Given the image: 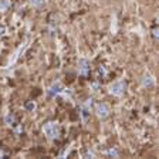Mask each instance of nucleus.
<instances>
[{
	"label": "nucleus",
	"instance_id": "obj_9",
	"mask_svg": "<svg viewBox=\"0 0 159 159\" xmlns=\"http://www.w3.org/2000/svg\"><path fill=\"white\" fill-rule=\"evenodd\" d=\"M6 121H7V122H10V124L13 125V122H14V118H13V116H10V115H9V116L6 118Z\"/></svg>",
	"mask_w": 159,
	"mask_h": 159
},
{
	"label": "nucleus",
	"instance_id": "obj_2",
	"mask_svg": "<svg viewBox=\"0 0 159 159\" xmlns=\"http://www.w3.org/2000/svg\"><path fill=\"white\" fill-rule=\"evenodd\" d=\"M125 82H122V81H116V82H114V84L110 87L111 92L114 94V95H121V94L125 91Z\"/></svg>",
	"mask_w": 159,
	"mask_h": 159
},
{
	"label": "nucleus",
	"instance_id": "obj_11",
	"mask_svg": "<svg viewBox=\"0 0 159 159\" xmlns=\"http://www.w3.org/2000/svg\"><path fill=\"white\" fill-rule=\"evenodd\" d=\"M3 31H6V28H4V27H0V36H3V34H4Z\"/></svg>",
	"mask_w": 159,
	"mask_h": 159
},
{
	"label": "nucleus",
	"instance_id": "obj_8",
	"mask_svg": "<svg viewBox=\"0 0 159 159\" xmlns=\"http://www.w3.org/2000/svg\"><path fill=\"white\" fill-rule=\"evenodd\" d=\"M26 108H27V110H28V111H31V110H34V108H36V105H34V102H27V104H26Z\"/></svg>",
	"mask_w": 159,
	"mask_h": 159
},
{
	"label": "nucleus",
	"instance_id": "obj_6",
	"mask_svg": "<svg viewBox=\"0 0 159 159\" xmlns=\"http://www.w3.org/2000/svg\"><path fill=\"white\" fill-rule=\"evenodd\" d=\"M60 82H57V84H54L53 87H51V90H50V94L53 95V94H57V92H60Z\"/></svg>",
	"mask_w": 159,
	"mask_h": 159
},
{
	"label": "nucleus",
	"instance_id": "obj_7",
	"mask_svg": "<svg viewBox=\"0 0 159 159\" xmlns=\"http://www.w3.org/2000/svg\"><path fill=\"white\" fill-rule=\"evenodd\" d=\"M9 6V2L7 0H0V9H6Z\"/></svg>",
	"mask_w": 159,
	"mask_h": 159
},
{
	"label": "nucleus",
	"instance_id": "obj_3",
	"mask_svg": "<svg viewBox=\"0 0 159 159\" xmlns=\"http://www.w3.org/2000/svg\"><path fill=\"white\" fill-rule=\"evenodd\" d=\"M108 114H110V106L106 105V104H100L97 108V115L100 116V118H106L108 116Z\"/></svg>",
	"mask_w": 159,
	"mask_h": 159
},
{
	"label": "nucleus",
	"instance_id": "obj_10",
	"mask_svg": "<svg viewBox=\"0 0 159 159\" xmlns=\"http://www.w3.org/2000/svg\"><path fill=\"white\" fill-rule=\"evenodd\" d=\"M108 154H110L111 156H118V154H116V150H112V149H111L110 152H108Z\"/></svg>",
	"mask_w": 159,
	"mask_h": 159
},
{
	"label": "nucleus",
	"instance_id": "obj_4",
	"mask_svg": "<svg viewBox=\"0 0 159 159\" xmlns=\"http://www.w3.org/2000/svg\"><path fill=\"white\" fill-rule=\"evenodd\" d=\"M90 70V62L87 60H81L80 61V72L82 75H87V71Z\"/></svg>",
	"mask_w": 159,
	"mask_h": 159
},
{
	"label": "nucleus",
	"instance_id": "obj_1",
	"mask_svg": "<svg viewBox=\"0 0 159 159\" xmlns=\"http://www.w3.org/2000/svg\"><path fill=\"white\" fill-rule=\"evenodd\" d=\"M44 132L50 139H56L58 138V126L54 122H48L44 125Z\"/></svg>",
	"mask_w": 159,
	"mask_h": 159
},
{
	"label": "nucleus",
	"instance_id": "obj_5",
	"mask_svg": "<svg viewBox=\"0 0 159 159\" xmlns=\"http://www.w3.org/2000/svg\"><path fill=\"white\" fill-rule=\"evenodd\" d=\"M154 84L155 82L150 77H144V80H142V85H144V87H152Z\"/></svg>",
	"mask_w": 159,
	"mask_h": 159
}]
</instances>
